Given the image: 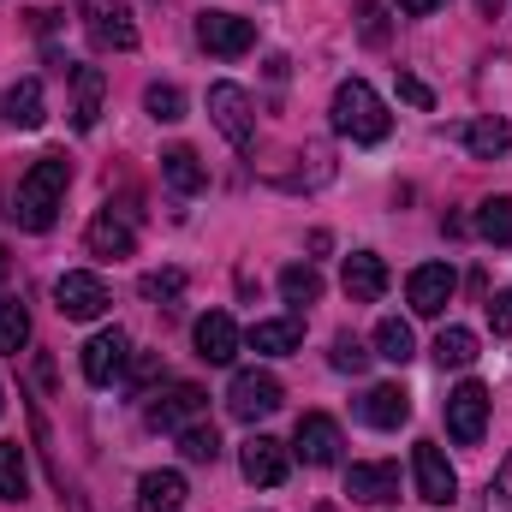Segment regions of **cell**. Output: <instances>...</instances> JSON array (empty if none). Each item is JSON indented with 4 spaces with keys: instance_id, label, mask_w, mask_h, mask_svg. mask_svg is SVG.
<instances>
[{
    "instance_id": "6da1fadb",
    "label": "cell",
    "mask_w": 512,
    "mask_h": 512,
    "mask_svg": "<svg viewBox=\"0 0 512 512\" xmlns=\"http://www.w3.org/2000/svg\"><path fill=\"white\" fill-rule=\"evenodd\" d=\"M66 185H72V161H66V155H42V161L18 179V197H12L18 227L48 233V227L60 221V197H66Z\"/></svg>"
},
{
    "instance_id": "7a4b0ae2",
    "label": "cell",
    "mask_w": 512,
    "mask_h": 512,
    "mask_svg": "<svg viewBox=\"0 0 512 512\" xmlns=\"http://www.w3.org/2000/svg\"><path fill=\"white\" fill-rule=\"evenodd\" d=\"M328 114H334V131L340 137H352V143H382L387 137V108H382V96L364 84V78H346L340 90H334V102H328Z\"/></svg>"
},
{
    "instance_id": "3957f363",
    "label": "cell",
    "mask_w": 512,
    "mask_h": 512,
    "mask_svg": "<svg viewBox=\"0 0 512 512\" xmlns=\"http://www.w3.org/2000/svg\"><path fill=\"white\" fill-rule=\"evenodd\" d=\"M54 304H60L66 322H96V316L114 304V292H108L102 274H90V268H66V274L54 280Z\"/></svg>"
},
{
    "instance_id": "277c9868",
    "label": "cell",
    "mask_w": 512,
    "mask_h": 512,
    "mask_svg": "<svg viewBox=\"0 0 512 512\" xmlns=\"http://www.w3.org/2000/svg\"><path fill=\"white\" fill-rule=\"evenodd\" d=\"M209 120L221 126V137H227L239 155L256 149V108L239 84H209Z\"/></svg>"
},
{
    "instance_id": "5b68a950",
    "label": "cell",
    "mask_w": 512,
    "mask_h": 512,
    "mask_svg": "<svg viewBox=\"0 0 512 512\" xmlns=\"http://www.w3.org/2000/svg\"><path fill=\"white\" fill-rule=\"evenodd\" d=\"M280 399H286V387L274 382L268 370H239L233 387H227V411H233L239 423H262V417H274Z\"/></svg>"
},
{
    "instance_id": "8992f818",
    "label": "cell",
    "mask_w": 512,
    "mask_h": 512,
    "mask_svg": "<svg viewBox=\"0 0 512 512\" xmlns=\"http://www.w3.org/2000/svg\"><path fill=\"white\" fill-rule=\"evenodd\" d=\"M411 477H417V495H423L429 507H453V501H459V471L447 465V453H441L435 441H417V447H411Z\"/></svg>"
},
{
    "instance_id": "52a82bcc",
    "label": "cell",
    "mask_w": 512,
    "mask_h": 512,
    "mask_svg": "<svg viewBox=\"0 0 512 512\" xmlns=\"http://www.w3.org/2000/svg\"><path fill=\"white\" fill-rule=\"evenodd\" d=\"M483 429H489V387L459 382L453 393H447V435H453L459 447H477Z\"/></svg>"
},
{
    "instance_id": "ba28073f",
    "label": "cell",
    "mask_w": 512,
    "mask_h": 512,
    "mask_svg": "<svg viewBox=\"0 0 512 512\" xmlns=\"http://www.w3.org/2000/svg\"><path fill=\"white\" fill-rule=\"evenodd\" d=\"M197 42H203L209 54H221V60H239V54L256 48V24L239 18V12H203V18H197Z\"/></svg>"
},
{
    "instance_id": "9c48e42d",
    "label": "cell",
    "mask_w": 512,
    "mask_h": 512,
    "mask_svg": "<svg viewBox=\"0 0 512 512\" xmlns=\"http://www.w3.org/2000/svg\"><path fill=\"white\" fill-rule=\"evenodd\" d=\"M453 292H459L453 262H423V268H411V280H405V298H411L417 316H441V310L453 304Z\"/></svg>"
},
{
    "instance_id": "30bf717a",
    "label": "cell",
    "mask_w": 512,
    "mask_h": 512,
    "mask_svg": "<svg viewBox=\"0 0 512 512\" xmlns=\"http://www.w3.org/2000/svg\"><path fill=\"white\" fill-rule=\"evenodd\" d=\"M84 30L96 48H137V24H131V6L126 0H84Z\"/></svg>"
},
{
    "instance_id": "8fae6325",
    "label": "cell",
    "mask_w": 512,
    "mask_h": 512,
    "mask_svg": "<svg viewBox=\"0 0 512 512\" xmlns=\"http://www.w3.org/2000/svg\"><path fill=\"white\" fill-rule=\"evenodd\" d=\"M203 411H209V393L197 382H173L167 393L149 399V423H155V429H173V435H179L185 423H197Z\"/></svg>"
},
{
    "instance_id": "7c38bea8",
    "label": "cell",
    "mask_w": 512,
    "mask_h": 512,
    "mask_svg": "<svg viewBox=\"0 0 512 512\" xmlns=\"http://www.w3.org/2000/svg\"><path fill=\"white\" fill-rule=\"evenodd\" d=\"M126 358H131V340L120 328H102V334H90V346H84V382L90 387H108L126 376Z\"/></svg>"
},
{
    "instance_id": "4fadbf2b",
    "label": "cell",
    "mask_w": 512,
    "mask_h": 512,
    "mask_svg": "<svg viewBox=\"0 0 512 512\" xmlns=\"http://www.w3.org/2000/svg\"><path fill=\"white\" fill-rule=\"evenodd\" d=\"M292 453L304 465H334L340 459V423L328 411H304L298 417V435H292Z\"/></svg>"
},
{
    "instance_id": "5bb4252c",
    "label": "cell",
    "mask_w": 512,
    "mask_h": 512,
    "mask_svg": "<svg viewBox=\"0 0 512 512\" xmlns=\"http://www.w3.org/2000/svg\"><path fill=\"white\" fill-rule=\"evenodd\" d=\"M239 471H245V483H256V489H280L286 483V447L274 435H251L245 453H239Z\"/></svg>"
},
{
    "instance_id": "9a60e30c",
    "label": "cell",
    "mask_w": 512,
    "mask_h": 512,
    "mask_svg": "<svg viewBox=\"0 0 512 512\" xmlns=\"http://www.w3.org/2000/svg\"><path fill=\"white\" fill-rule=\"evenodd\" d=\"M346 495L364 501V507H393V501H399V465H387V459L352 465V471H346Z\"/></svg>"
},
{
    "instance_id": "2e32d148",
    "label": "cell",
    "mask_w": 512,
    "mask_h": 512,
    "mask_svg": "<svg viewBox=\"0 0 512 512\" xmlns=\"http://www.w3.org/2000/svg\"><path fill=\"white\" fill-rule=\"evenodd\" d=\"M90 251L96 256H131L137 251V221H131V209H96V221H90Z\"/></svg>"
},
{
    "instance_id": "e0dca14e",
    "label": "cell",
    "mask_w": 512,
    "mask_h": 512,
    "mask_svg": "<svg viewBox=\"0 0 512 512\" xmlns=\"http://www.w3.org/2000/svg\"><path fill=\"white\" fill-rule=\"evenodd\" d=\"M197 358L203 364H233L239 358V328H233V316L227 310H209V316H197Z\"/></svg>"
},
{
    "instance_id": "ac0fdd59",
    "label": "cell",
    "mask_w": 512,
    "mask_h": 512,
    "mask_svg": "<svg viewBox=\"0 0 512 512\" xmlns=\"http://www.w3.org/2000/svg\"><path fill=\"white\" fill-rule=\"evenodd\" d=\"M102 96H108L102 66H72V126L78 131H96V120H102Z\"/></svg>"
},
{
    "instance_id": "d6986e66",
    "label": "cell",
    "mask_w": 512,
    "mask_h": 512,
    "mask_svg": "<svg viewBox=\"0 0 512 512\" xmlns=\"http://www.w3.org/2000/svg\"><path fill=\"white\" fill-rule=\"evenodd\" d=\"M185 477L179 471H143L137 477V512H185Z\"/></svg>"
},
{
    "instance_id": "ffe728a7",
    "label": "cell",
    "mask_w": 512,
    "mask_h": 512,
    "mask_svg": "<svg viewBox=\"0 0 512 512\" xmlns=\"http://www.w3.org/2000/svg\"><path fill=\"white\" fill-rule=\"evenodd\" d=\"M387 292V262L376 251H352L346 256V298L352 304H376Z\"/></svg>"
},
{
    "instance_id": "44dd1931",
    "label": "cell",
    "mask_w": 512,
    "mask_h": 512,
    "mask_svg": "<svg viewBox=\"0 0 512 512\" xmlns=\"http://www.w3.org/2000/svg\"><path fill=\"white\" fill-rule=\"evenodd\" d=\"M161 179H167L179 197H197V191L209 185V167L197 161L191 143H173V149H161Z\"/></svg>"
},
{
    "instance_id": "7402d4cb",
    "label": "cell",
    "mask_w": 512,
    "mask_h": 512,
    "mask_svg": "<svg viewBox=\"0 0 512 512\" xmlns=\"http://www.w3.org/2000/svg\"><path fill=\"white\" fill-rule=\"evenodd\" d=\"M459 143H465L477 161H495V155H507V149H512V126H507V120H495V114H483V120L459 126Z\"/></svg>"
},
{
    "instance_id": "603a6c76",
    "label": "cell",
    "mask_w": 512,
    "mask_h": 512,
    "mask_svg": "<svg viewBox=\"0 0 512 512\" xmlns=\"http://www.w3.org/2000/svg\"><path fill=\"white\" fill-rule=\"evenodd\" d=\"M364 417H370L376 429H399V423L411 417V393H405L399 382L370 387V393H364Z\"/></svg>"
},
{
    "instance_id": "cb8c5ba5",
    "label": "cell",
    "mask_w": 512,
    "mask_h": 512,
    "mask_svg": "<svg viewBox=\"0 0 512 512\" xmlns=\"http://www.w3.org/2000/svg\"><path fill=\"white\" fill-rule=\"evenodd\" d=\"M42 120H48V114H42V78H18V84L6 90V126L36 131Z\"/></svg>"
},
{
    "instance_id": "d4e9b609",
    "label": "cell",
    "mask_w": 512,
    "mask_h": 512,
    "mask_svg": "<svg viewBox=\"0 0 512 512\" xmlns=\"http://www.w3.org/2000/svg\"><path fill=\"white\" fill-rule=\"evenodd\" d=\"M251 346H256V352H268V358H286V352H298V346H304V322H298V316L256 322V328H251Z\"/></svg>"
},
{
    "instance_id": "484cf974",
    "label": "cell",
    "mask_w": 512,
    "mask_h": 512,
    "mask_svg": "<svg viewBox=\"0 0 512 512\" xmlns=\"http://www.w3.org/2000/svg\"><path fill=\"white\" fill-rule=\"evenodd\" d=\"M376 358H387V364H411V358H417L411 322H399V316H382V322H376Z\"/></svg>"
},
{
    "instance_id": "4316f807",
    "label": "cell",
    "mask_w": 512,
    "mask_h": 512,
    "mask_svg": "<svg viewBox=\"0 0 512 512\" xmlns=\"http://www.w3.org/2000/svg\"><path fill=\"white\" fill-rule=\"evenodd\" d=\"M435 364H441V370L477 364V334H471V328H441V334H435Z\"/></svg>"
},
{
    "instance_id": "83f0119b",
    "label": "cell",
    "mask_w": 512,
    "mask_h": 512,
    "mask_svg": "<svg viewBox=\"0 0 512 512\" xmlns=\"http://www.w3.org/2000/svg\"><path fill=\"white\" fill-rule=\"evenodd\" d=\"M179 453H185L191 465H215V459H221V435H215V423H203V417L185 423V429H179Z\"/></svg>"
},
{
    "instance_id": "f1b7e54d",
    "label": "cell",
    "mask_w": 512,
    "mask_h": 512,
    "mask_svg": "<svg viewBox=\"0 0 512 512\" xmlns=\"http://www.w3.org/2000/svg\"><path fill=\"white\" fill-rule=\"evenodd\" d=\"M280 298H286V304H316V298H322V274H316L310 262L280 268Z\"/></svg>"
},
{
    "instance_id": "f546056e",
    "label": "cell",
    "mask_w": 512,
    "mask_h": 512,
    "mask_svg": "<svg viewBox=\"0 0 512 512\" xmlns=\"http://www.w3.org/2000/svg\"><path fill=\"white\" fill-rule=\"evenodd\" d=\"M30 346V310L18 304V298H0V352H24Z\"/></svg>"
},
{
    "instance_id": "4dcf8cb0",
    "label": "cell",
    "mask_w": 512,
    "mask_h": 512,
    "mask_svg": "<svg viewBox=\"0 0 512 512\" xmlns=\"http://www.w3.org/2000/svg\"><path fill=\"white\" fill-rule=\"evenodd\" d=\"M30 495V471H24V447L0 441V501H24Z\"/></svg>"
},
{
    "instance_id": "1f68e13d",
    "label": "cell",
    "mask_w": 512,
    "mask_h": 512,
    "mask_svg": "<svg viewBox=\"0 0 512 512\" xmlns=\"http://www.w3.org/2000/svg\"><path fill=\"white\" fill-rule=\"evenodd\" d=\"M477 233H483L489 245H512V197H489V203L477 209Z\"/></svg>"
},
{
    "instance_id": "d6a6232c",
    "label": "cell",
    "mask_w": 512,
    "mask_h": 512,
    "mask_svg": "<svg viewBox=\"0 0 512 512\" xmlns=\"http://www.w3.org/2000/svg\"><path fill=\"white\" fill-rule=\"evenodd\" d=\"M143 108H149V120L173 126V120H185V90H173V84H149V90H143Z\"/></svg>"
},
{
    "instance_id": "836d02e7",
    "label": "cell",
    "mask_w": 512,
    "mask_h": 512,
    "mask_svg": "<svg viewBox=\"0 0 512 512\" xmlns=\"http://www.w3.org/2000/svg\"><path fill=\"white\" fill-rule=\"evenodd\" d=\"M137 292H143V298H179V292H185V274H179V268H155V274L137 280Z\"/></svg>"
},
{
    "instance_id": "e575fe53",
    "label": "cell",
    "mask_w": 512,
    "mask_h": 512,
    "mask_svg": "<svg viewBox=\"0 0 512 512\" xmlns=\"http://www.w3.org/2000/svg\"><path fill=\"white\" fill-rule=\"evenodd\" d=\"M370 358H376V352H364L352 334H340V340H334V370H346V376H364V370H370Z\"/></svg>"
},
{
    "instance_id": "d590c367",
    "label": "cell",
    "mask_w": 512,
    "mask_h": 512,
    "mask_svg": "<svg viewBox=\"0 0 512 512\" xmlns=\"http://www.w3.org/2000/svg\"><path fill=\"white\" fill-rule=\"evenodd\" d=\"M358 30H364L370 48H382L387 42V6L382 0H364V6H358Z\"/></svg>"
},
{
    "instance_id": "8d00e7d4",
    "label": "cell",
    "mask_w": 512,
    "mask_h": 512,
    "mask_svg": "<svg viewBox=\"0 0 512 512\" xmlns=\"http://www.w3.org/2000/svg\"><path fill=\"white\" fill-rule=\"evenodd\" d=\"M399 96H405L411 108H435V96H429V84H423L417 72H399Z\"/></svg>"
},
{
    "instance_id": "74e56055",
    "label": "cell",
    "mask_w": 512,
    "mask_h": 512,
    "mask_svg": "<svg viewBox=\"0 0 512 512\" xmlns=\"http://www.w3.org/2000/svg\"><path fill=\"white\" fill-rule=\"evenodd\" d=\"M489 322H495V334H512V286L489 304Z\"/></svg>"
},
{
    "instance_id": "f35d334b",
    "label": "cell",
    "mask_w": 512,
    "mask_h": 512,
    "mask_svg": "<svg viewBox=\"0 0 512 512\" xmlns=\"http://www.w3.org/2000/svg\"><path fill=\"white\" fill-rule=\"evenodd\" d=\"M155 370H161V358H155V352H143V358L131 364V382H137V387H149V382H155Z\"/></svg>"
},
{
    "instance_id": "ab89813d",
    "label": "cell",
    "mask_w": 512,
    "mask_h": 512,
    "mask_svg": "<svg viewBox=\"0 0 512 512\" xmlns=\"http://www.w3.org/2000/svg\"><path fill=\"white\" fill-rule=\"evenodd\" d=\"M441 6H447V0H399L405 18H429V12H441Z\"/></svg>"
},
{
    "instance_id": "60d3db41",
    "label": "cell",
    "mask_w": 512,
    "mask_h": 512,
    "mask_svg": "<svg viewBox=\"0 0 512 512\" xmlns=\"http://www.w3.org/2000/svg\"><path fill=\"white\" fill-rule=\"evenodd\" d=\"M483 512H507V495H501V483H489V501H483Z\"/></svg>"
},
{
    "instance_id": "b9f144b4",
    "label": "cell",
    "mask_w": 512,
    "mask_h": 512,
    "mask_svg": "<svg viewBox=\"0 0 512 512\" xmlns=\"http://www.w3.org/2000/svg\"><path fill=\"white\" fill-rule=\"evenodd\" d=\"M477 12H483V18H495V12H501V0H477Z\"/></svg>"
},
{
    "instance_id": "7bdbcfd3",
    "label": "cell",
    "mask_w": 512,
    "mask_h": 512,
    "mask_svg": "<svg viewBox=\"0 0 512 512\" xmlns=\"http://www.w3.org/2000/svg\"><path fill=\"white\" fill-rule=\"evenodd\" d=\"M501 495L512 501V459H507V471H501Z\"/></svg>"
},
{
    "instance_id": "ee69618b",
    "label": "cell",
    "mask_w": 512,
    "mask_h": 512,
    "mask_svg": "<svg viewBox=\"0 0 512 512\" xmlns=\"http://www.w3.org/2000/svg\"><path fill=\"white\" fill-rule=\"evenodd\" d=\"M0 411H6V387H0Z\"/></svg>"
},
{
    "instance_id": "f6af8a7d",
    "label": "cell",
    "mask_w": 512,
    "mask_h": 512,
    "mask_svg": "<svg viewBox=\"0 0 512 512\" xmlns=\"http://www.w3.org/2000/svg\"><path fill=\"white\" fill-rule=\"evenodd\" d=\"M0 274H6V256H0Z\"/></svg>"
}]
</instances>
